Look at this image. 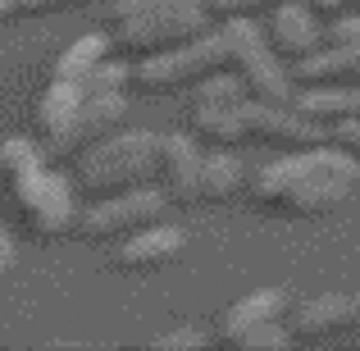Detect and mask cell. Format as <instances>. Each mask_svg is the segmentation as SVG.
<instances>
[{
    "label": "cell",
    "instance_id": "5b68a950",
    "mask_svg": "<svg viewBox=\"0 0 360 351\" xmlns=\"http://www.w3.org/2000/svg\"><path fill=\"white\" fill-rule=\"evenodd\" d=\"M214 69H229V51H224L219 27H210V32L174 46V51H160V55L137 60L132 64V87H137L141 96H169V91L196 87V82L210 78Z\"/></svg>",
    "mask_w": 360,
    "mask_h": 351
},
{
    "label": "cell",
    "instance_id": "d6986e66",
    "mask_svg": "<svg viewBox=\"0 0 360 351\" xmlns=\"http://www.w3.org/2000/svg\"><path fill=\"white\" fill-rule=\"evenodd\" d=\"M110 46H115V42H110L105 32H87V37H78V42L64 46V55L55 60V78H64V82H82V87H87V78L110 60Z\"/></svg>",
    "mask_w": 360,
    "mask_h": 351
},
{
    "label": "cell",
    "instance_id": "e0dca14e",
    "mask_svg": "<svg viewBox=\"0 0 360 351\" xmlns=\"http://www.w3.org/2000/svg\"><path fill=\"white\" fill-rule=\"evenodd\" d=\"M246 187L238 146H210L201 155V201H233Z\"/></svg>",
    "mask_w": 360,
    "mask_h": 351
},
{
    "label": "cell",
    "instance_id": "44dd1931",
    "mask_svg": "<svg viewBox=\"0 0 360 351\" xmlns=\"http://www.w3.org/2000/svg\"><path fill=\"white\" fill-rule=\"evenodd\" d=\"M32 160H41V146H37L32 137H5L0 141V169H5V174L32 165Z\"/></svg>",
    "mask_w": 360,
    "mask_h": 351
},
{
    "label": "cell",
    "instance_id": "5bb4252c",
    "mask_svg": "<svg viewBox=\"0 0 360 351\" xmlns=\"http://www.w3.org/2000/svg\"><path fill=\"white\" fill-rule=\"evenodd\" d=\"M352 324H356V310H352V297H342V292L306 297V301H297V306L288 310L292 338H310V343H319V338H338L342 328H352Z\"/></svg>",
    "mask_w": 360,
    "mask_h": 351
},
{
    "label": "cell",
    "instance_id": "9c48e42d",
    "mask_svg": "<svg viewBox=\"0 0 360 351\" xmlns=\"http://www.w3.org/2000/svg\"><path fill=\"white\" fill-rule=\"evenodd\" d=\"M246 141H260V146H315V141H324V123L306 119L297 106H264V101H251L246 96Z\"/></svg>",
    "mask_w": 360,
    "mask_h": 351
},
{
    "label": "cell",
    "instance_id": "83f0119b",
    "mask_svg": "<svg viewBox=\"0 0 360 351\" xmlns=\"http://www.w3.org/2000/svg\"><path fill=\"white\" fill-rule=\"evenodd\" d=\"M5 18H14V0H0V23Z\"/></svg>",
    "mask_w": 360,
    "mask_h": 351
},
{
    "label": "cell",
    "instance_id": "603a6c76",
    "mask_svg": "<svg viewBox=\"0 0 360 351\" xmlns=\"http://www.w3.org/2000/svg\"><path fill=\"white\" fill-rule=\"evenodd\" d=\"M205 343H210V338L196 333V328H174V333L155 338V351H201Z\"/></svg>",
    "mask_w": 360,
    "mask_h": 351
},
{
    "label": "cell",
    "instance_id": "d4e9b609",
    "mask_svg": "<svg viewBox=\"0 0 360 351\" xmlns=\"http://www.w3.org/2000/svg\"><path fill=\"white\" fill-rule=\"evenodd\" d=\"M91 0H14V14H60V9H82Z\"/></svg>",
    "mask_w": 360,
    "mask_h": 351
},
{
    "label": "cell",
    "instance_id": "8992f818",
    "mask_svg": "<svg viewBox=\"0 0 360 351\" xmlns=\"http://www.w3.org/2000/svg\"><path fill=\"white\" fill-rule=\"evenodd\" d=\"M9 187H14V201H18V210H23V219L32 224V233L60 237L78 224V205H73L69 178L55 174V169L46 165V155L32 160V165H23V169H14V174H9Z\"/></svg>",
    "mask_w": 360,
    "mask_h": 351
},
{
    "label": "cell",
    "instance_id": "ba28073f",
    "mask_svg": "<svg viewBox=\"0 0 360 351\" xmlns=\"http://www.w3.org/2000/svg\"><path fill=\"white\" fill-rule=\"evenodd\" d=\"M78 115H82V82L51 78V87L37 101V128H41V141H46L51 160L78 155Z\"/></svg>",
    "mask_w": 360,
    "mask_h": 351
},
{
    "label": "cell",
    "instance_id": "8fae6325",
    "mask_svg": "<svg viewBox=\"0 0 360 351\" xmlns=\"http://www.w3.org/2000/svg\"><path fill=\"white\" fill-rule=\"evenodd\" d=\"M201 141L192 137V132H169V137H160V192L169 196V201L178 205H192L201 201Z\"/></svg>",
    "mask_w": 360,
    "mask_h": 351
},
{
    "label": "cell",
    "instance_id": "52a82bcc",
    "mask_svg": "<svg viewBox=\"0 0 360 351\" xmlns=\"http://www.w3.org/2000/svg\"><path fill=\"white\" fill-rule=\"evenodd\" d=\"M165 205H169V196L160 192V187H150V183L128 187V192H115V196H96V205L78 219V229H82V237H91V242L115 246L128 233L165 219Z\"/></svg>",
    "mask_w": 360,
    "mask_h": 351
},
{
    "label": "cell",
    "instance_id": "7c38bea8",
    "mask_svg": "<svg viewBox=\"0 0 360 351\" xmlns=\"http://www.w3.org/2000/svg\"><path fill=\"white\" fill-rule=\"evenodd\" d=\"M183 246H187V233L178 229V224L155 219V224H146V229L128 233L123 242H115V264L119 269H160V264H169Z\"/></svg>",
    "mask_w": 360,
    "mask_h": 351
},
{
    "label": "cell",
    "instance_id": "ffe728a7",
    "mask_svg": "<svg viewBox=\"0 0 360 351\" xmlns=\"http://www.w3.org/2000/svg\"><path fill=\"white\" fill-rule=\"evenodd\" d=\"M292 343V328L283 319H264V324H246L238 333H224V347L233 351H283Z\"/></svg>",
    "mask_w": 360,
    "mask_h": 351
},
{
    "label": "cell",
    "instance_id": "30bf717a",
    "mask_svg": "<svg viewBox=\"0 0 360 351\" xmlns=\"http://www.w3.org/2000/svg\"><path fill=\"white\" fill-rule=\"evenodd\" d=\"M264 37H269L274 55H278L283 64H297V60H306L310 51L324 46V23H319V14L310 9V0H278V5L269 9Z\"/></svg>",
    "mask_w": 360,
    "mask_h": 351
},
{
    "label": "cell",
    "instance_id": "277c9868",
    "mask_svg": "<svg viewBox=\"0 0 360 351\" xmlns=\"http://www.w3.org/2000/svg\"><path fill=\"white\" fill-rule=\"evenodd\" d=\"M224 32V51H229V69L242 78L246 96L264 101V106H288L292 101V78H288V64L274 55L264 27H255L251 18H219L214 23Z\"/></svg>",
    "mask_w": 360,
    "mask_h": 351
},
{
    "label": "cell",
    "instance_id": "4316f807",
    "mask_svg": "<svg viewBox=\"0 0 360 351\" xmlns=\"http://www.w3.org/2000/svg\"><path fill=\"white\" fill-rule=\"evenodd\" d=\"M310 9H315V14H342L347 0H310Z\"/></svg>",
    "mask_w": 360,
    "mask_h": 351
},
{
    "label": "cell",
    "instance_id": "3957f363",
    "mask_svg": "<svg viewBox=\"0 0 360 351\" xmlns=\"http://www.w3.org/2000/svg\"><path fill=\"white\" fill-rule=\"evenodd\" d=\"M155 174H160V132L150 128L110 132L78 155V183L91 201L128 192V187H146L155 183Z\"/></svg>",
    "mask_w": 360,
    "mask_h": 351
},
{
    "label": "cell",
    "instance_id": "2e32d148",
    "mask_svg": "<svg viewBox=\"0 0 360 351\" xmlns=\"http://www.w3.org/2000/svg\"><path fill=\"white\" fill-rule=\"evenodd\" d=\"M246 101H233V106H205L196 101L192 106V137L210 141V146H242L246 141Z\"/></svg>",
    "mask_w": 360,
    "mask_h": 351
},
{
    "label": "cell",
    "instance_id": "7a4b0ae2",
    "mask_svg": "<svg viewBox=\"0 0 360 351\" xmlns=\"http://www.w3.org/2000/svg\"><path fill=\"white\" fill-rule=\"evenodd\" d=\"M105 23H110V42L128 60H146V55L174 51L192 37L210 32L214 18L205 9V0H110Z\"/></svg>",
    "mask_w": 360,
    "mask_h": 351
},
{
    "label": "cell",
    "instance_id": "cb8c5ba5",
    "mask_svg": "<svg viewBox=\"0 0 360 351\" xmlns=\"http://www.w3.org/2000/svg\"><path fill=\"white\" fill-rule=\"evenodd\" d=\"M328 141H333V146H342L347 155H352L356 165H360V119H342V123H333V128H328Z\"/></svg>",
    "mask_w": 360,
    "mask_h": 351
},
{
    "label": "cell",
    "instance_id": "f546056e",
    "mask_svg": "<svg viewBox=\"0 0 360 351\" xmlns=\"http://www.w3.org/2000/svg\"><path fill=\"white\" fill-rule=\"evenodd\" d=\"M347 5H356V9H360V0H347Z\"/></svg>",
    "mask_w": 360,
    "mask_h": 351
},
{
    "label": "cell",
    "instance_id": "6da1fadb",
    "mask_svg": "<svg viewBox=\"0 0 360 351\" xmlns=\"http://www.w3.org/2000/svg\"><path fill=\"white\" fill-rule=\"evenodd\" d=\"M360 165L333 141H315V146H297L283 160L255 174L251 196L260 210L269 215H297V219H315V215H333L347 196L356 192Z\"/></svg>",
    "mask_w": 360,
    "mask_h": 351
},
{
    "label": "cell",
    "instance_id": "f1b7e54d",
    "mask_svg": "<svg viewBox=\"0 0 360 351\" xmlns=\"http://www.w3.org/2000/svg\"><path fill=\"white\" fill-rule=\"evenodd\" d=\"M352 310H356V328H360V292L352 297Z\"/></svg>",
    "mask_w": 360,
    "mask_h": 351
},
{
    "label": "cell",
    "instance_id": "9a60e30c",
    "mask_svg": "<svg viewBox=\"0 0 360 351\" xmlns=\"http://www.w3.org/2000/svg\"><path fill=\"white\" fill-rule=\"evenodd\" d=\"M128 115V91H105V87H82V115H78V155L91 141L119 132Z\"/></svg>",
    "mask_w": 360,
    "mask_h": 351
},
{
    "label": "cell",
    "instance_id": "484cf974",
    "mask_svg": "<svg viewBox=\"0 0 360 351\" xmlns=\"http://www.w3.org/2000/svg\"><path fill=\"white\" fill-rule=\"evenodd\" d=\"M14 260H18V255H14V242L0 233V279H9V274H14Z\"/></svg>",
    "mask_w": 360,
    "mask_h": 351
},
{
    "label": "cell",
    "instance_id": "ac0fdd59",
    "mask_svg": "<svg viewBox=\"0 0 360 351\" xmlns=\"http://www.w3.org/2000/svg\"><path fill=\"white\" fill-rule=\"evenodd\" d=\"M288 310H292V297L283 288H255L224 310V333H238L246 324H264V319H288Z\"/></svg>",
    "mask_w": 360,
    "mask_h": 351
},
{
    "label": "cell",
    "instance_id": "7402d4cb",
    "mask_svg": "<svg viewBox=\"0 0 360 351\" xmlns=\"http://www.w3.org/2000/svg\"><path fill=\"white\" fill-rule=\"evenodd\" d=\"M278 0H205V9H210V18L219 23V18H255L264 14V9H274Z\"/></svg>",
    "mask_w": 360,
    "mask_h": 351
},
{
    "label": "cell",
    "instance_id": "4fadbf2b",
    "mask_svg": "<svg viewBox=\"0 0 360 351\" xmlns=\"http://www.w3.org/2000/svg\"><path fill=\"white\" fill-rule=\"evenodd\" d=\"M292 87H324V82H360V42H324L306 60L288 64Z\"/></svg>",
    "mask_w": 360,
    "mask_h": 351
}]
</instances>
